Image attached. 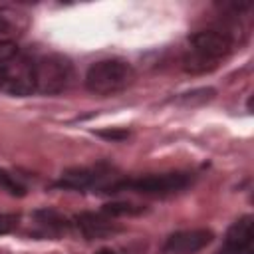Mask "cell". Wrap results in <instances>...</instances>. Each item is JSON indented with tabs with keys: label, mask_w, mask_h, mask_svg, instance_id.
Instances as JSON below:
<instances>
[{
	"label": "cell",
	"mask_w": 254,
	"mask_h": 254,
	"mask_svg": "<svg viewBox=\"0 0 254 254\" xmlns=\"http://www.w3.org/2000/svg\"><path fill=\"white\" fill-rule=\"evenodd\" d=\"M214 89L212 87H200V89H192L189 93H181L175 101L177 103H185V105H200V103H206L214 97Z\"/></svg>",
	"instance_id": "obj_14"
},
{
	"label": "cell",
	"mask_w": 254,
	"mask_h": 254,
	"mask_svg": "<svg viewBox=\"0 0 254 254\" xmlns=\"http://www.w3.org/2000/svg\"><path fill=\"white\" fill-rule=\"evenodd\" d=\"M28 12L16 6H0V40L14 42L16 36H22L28 28Z\"/></svg>",
	"instance_id": "obj_10"
},
{
	"label": "cell",
	"mask_w": 254,
	"mask_h": 254,
	"mask_svg": "<svg viewBox=\"0 0 254 254\" xmlns=\"http://www.w3.org/2000/svg\"><path fill=\"white\" fill-rule=\"evenodd\" d=\"M95 135H97V137H101V139H105V141L119 143V141H125L131 133H129L127 129H119V127H115V129H99Z\"/></svg>",
	"instance_id": "obj_16"
},
{
	"label": "cell",
	"mask_w": 254,
	"mask_h": 254,
	"mask_svg": "<svg viewBox=\"0 0 254 254\" xmlns=\"http://www.w3.org/2000/svg\"><path fill=\"white\" fill-rule=\"evenodd\" d=\"M18 222H20L18 214H14V212H0V236L14 232Z\"/></svg>",
	"instance_id": "obj_15"
},
{
	"label": "cell",
	"mask_w": 254,
	"mask_h": 254,
	"mask_svg": "<svg viewBox=\"0 0 254 254\" xmlns=\"http://www.w3.org/2000/svg\"><path fill=\"white\" fill-rule=\"evenodd\" d=\"M252 240H254V218L252 214H242L234 220L222 240V246L216 254H252Z\"/></svg>",
	"instance_id": "obj_7"
},
{
	"label": "cell",
	"mask_w": 254,
	"mask_h": 254,
	"mask_svg": "<svg viewBox=\"0 0 254 254\" xmlns=\"http://www.w3.org/2000/svg\"><path fill=\"white\" fill-rule=\"evenodd\" d=\"M32 218H34V224L38 228V234L48 236V238H62L73 228V222L69 216L62 214L56 208H48V206L34 210Z\"/></svg>",
	"instance_id": "obj_9"
},
{
	"label": "cell",
	"mask_w": 254,
	"mask_h": 254,
	"mask_svg": "<svg viewBox=\"0 0 254 254\" xmlns=\"http://www.w3.org/2000/svg\"><path fill=\"white\" fill-rule=\"evenodd\" d=\"M137 73L135 67L123 58H105L93 62L83 77L85 89L93 95H117L133 85Z\"/></svg>",
	"instance_id": "obj_2"
},
{
	"label": "cell",
	"mask_w": 254,
	"mask_h": 254,
	"mask_svg": "<svg viewBox=\"0 0 254 254\" xmlns=\"http://www.w3.org/2000/svg\"><path fill=\"white\" fill-rule=\"evenodd\" d=\"M121 179V173L105 163L99 161L89 167H71L65 169L58 181L52 183L54 189L60 190H75V192H97V194H109L111 187Z\"/></svg>",
	"instance_id": "obj_4"
},
{
	"label": "cell",
	"mask_w": 254,
	"mask_h": 254,
	"mask_svg": "<svg viewBox=\"0 0 254 254\" xmlns=\"http://www.w3.org/2000/svg\"><path fill=\"white\" fill-rule=\"evenodd\" d=\"M0 189L4 192H8L10 196H16V198H22L28 194L26 185L14 173H10L8 169H2V167H0Z\"/></svg>",
	"instance_id": "obj_13"
},
{
	"label": "cell",
	"mask_w": 254,
	"mask_h": 254,
	"mask_svg": "<svg viewBox=\"0 0 254 254\" xmlns=\"http://www.w3.org/2000/svg\"><path fill=\"white\" fill-rule=\"evenodd\" d=\"M147 208L143 204L137 202H129V200H113V202H105L101 206V212L111 216V218H119V216H139L143 214Z\"/></svg>",
	"instance_id": "obj_12"
},
{
	"label": "cell",
	"mask_w": 254,
	"mask_h": 254,
	"mask_svg": "<svg viewBox=\"0 0 254 254\" xmlns=\"http://www.w3.org/2000/svg\"><path fill=\"white\" fill-rule=\"evenodd\" d=\"M95 254H121V252L115 250V248H101V250H97Z\"/></svg>",
	"instance_id": "obj_17"
},
{
	"label": "cell",
	"mask_w": 254,
	"mask_h": 254,
	"mask_svg": "<svg viewBox=\"0 0 254 254\" xmlns=\"http://www.w3.org/2000/svg\"><path fill=\"white\" fill-rule=\"evenodd\" d=\"M234 50V38L216 28L200 30L189 36L187 48L181 58L183 71L190 75H202L214 71Z\"/></svg>",
	"instance_id": "obj_1"
},
{
	"label": "cell",
	"mask_w": 254,
	"mask_h": 254,
	"mask_svg": "<svg viewBox=\"0 0 254 254\" xmlns=\"http://www.w3.org/2000/svg\"><path fill=\"white\" fill-rule=\"evenodd\" d=\"M36 93L56 95L73 83V64L64 54H42L34 58Z\"/></svg>",
	"instance_id": "obj_5"
},
{
	"label": "cell",
	"mask_w": 254,
	"mask_h": 254,
	"mask_svg": "<svg viewBox=\"0 0 254 254\" xmlns=\"http://www.w3.org/2000/svg\"><path fill=\"white\" fill-rule=\"evenodd\" d=\"M22 50L16 46V42H6L0 40V91H4L8 77H10V69L14 65V62L20 58Z\"/></svg>",
	"instance_id": "obj_11"
},
{
	"label": "cell",
	"mask_w": 254,
	"mask_h": 254,
	"mask_svg": "<svg viewBox=\"0 0 254 254\" xmlns=\"http://www.w3.org/2000/svg\"><path fill=\"white\" fill-rule=\"evenodd\" d=\"M194 183V173L189 171H169V173H149L139 177H121L109 190V194L117 192H139L147 196H171L183 192L187 187Z\"/></svg>",
	"instance_id": "obj_3"
},
{
	"label": "cell",
	"mask_w": 254,
	"mask_h": 254,
	"mask_svg": "<svg viewBox=\"0 0 254 254\" xmlns=\"http://www.w3.org/2000/svg\"><path fill=\"white\" fill-rule=\"evenodd\" d=\"M73 228L87 240H99V238H107L113 236L117 232H121V226L113 222L111 216L99 212H91V210H83L79 214H75L71 218Z\"/></svg>",
	"instance_id": "obj_8"
},
{
	"label": "cell",
	"mask_w": 254,
	"mask_h": 254,
	"mask_svg": "<svg viewBox=\"0 0 254 254\" xmlns=\"http://www.w3.org/2000/svg\"><path fill=\"white\" fill-rule=\"evenodd\" d=\"M214 240V232L210 228H189L173 232L165 244L163 254H196L206 248Z\"/></svg>",
	"instance_id": "obj_6"
}]
</instances>
